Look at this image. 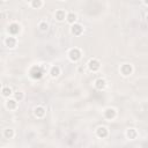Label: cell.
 Returning a JSON list of instances; mask_svg holds the SVG:
<instances>
[{
  "label": "cell",
  "instance_id": "1",
  "mask_svg": "<svg viewBox=\"0 0 148 148\" xmlns=\"http://www.w3.org/2000/svg\"><path fill=\"white\" fill-rule=\"evenodd\" d=\"M67 57H68V59H69L72 62H76V61H79V60L81 59L82 52H81V50H80L79 47H72V49L68 50Z\"/></svg>",
  "mask_w": 148,
  "mask_h": 148
},
{
  "label": "cell",
  "instance_id": "2",
  "mask_svg": "<svg viewBox=\"0 0 148 148\" xmlns=\"http://www.w3.org/2000/svg\"><path fill=\"white\" fill-rule=\"evenodd\" d=\"M29 75L34 80H39L44 75V71L40 68V66H32L29 71Z\"/></svg>",
  "mask_w": 148,
  "mask_h": 148
},
{
  "label": "cell",
  "instance_id": "3",
  "mask_svg": "<svg viewBox=\"0 0 148 148\" xmlns=\"http://www.w3.org/2000/svg\"><path fill=\"white\" fill-rule=\"evenodd\" d=\"M133 71H134V69H133V66H132L131 64H121L120 67H119L120 74H121L123 76H125V77L132 75V74H133Z\"/></svg>",
  "mask_w": 148,
  "mask_h": 148
},
{
  "label": "cell",
  "instance_id": "4",
  "mask_svg": "<svg viewBox=\"0 0 148 148\" xmlns=\"http://www.w3.org/2000/svg\"><path fill=\"white\" fill-rule=\"evenodd\" d=\"M103 116L105 119L108 120H113L116 117H117V110L112 106H108L104 111H103Z\"/></svg>",
  "mask_w": 148,
  "mask_h": 148
},
{
  "label": "cell",
  "instance_id": "5",
  "mask_svg": "<svg viewBox=\"0 0 148 148\" xmlns=\"http://www.w3.org/2000/svg\"><path fill=\"white\" fill-rule=\"evenodd\" d=\"M87 66H88V69H89L90 72L95 73V72L99 71V68H101V62H99V60H97V59H95V58H91V59L88 61Z\"/></svg>",
  "mask_w": 148,
  "mask_h": 148
},
{
  "label": "cell",
  "instance_id": "6",
  "mask_svg": "<svg viewBox=\"0 0 148 148\" xmlns=\"http://www.w3.org/2000/svg\"><path fill=\"white\" fill-rule=\"evenodd\" d=\"M3 44H5V46L8 47V49H14V47L16 46V44H17V39H16L15 36L9 35V36H7V37L3 39Z\"/></svg>",
  "mask_w": 148,
  "mask_h": 148
},
{
  "label": "cell",
  "instance_id": "7",
  "mask_svg": "<svg viewBox=\"0 0 148 148\" xmlns=\"http://www.w3.org/2000/svg\"><path fill=\"white\" fill-rule=\"evenodd\" d=\"M45 114H46V109H45L44 106H42V105H37V106L34 108V116H35L36 118L42 119V118L45 117Z\"/></svg>",
  "mask_w": 148,
  "mask_h": 148
},
{
  "label": "cell",
  "instance_id": "8",
  "mask_svg": "<svg viewBox=\"0 0 148 148\" xmlns=\"http://www.w3.org/2000/svg\"><path fill=\"white\" fill-rule=\"evenodd\" d=\"M71 34L73 36H81L83 34V27L80 23H74L71 25Z\"/></svg>",
  "mask_w": 148,
  "mask_h": 148
},
{
  "label": "cell",
  "instance_id": "9",
  "mask_svg": "<svg viewBox=\"0 0 148 148\" xmlns=\"http://www.w3.org/2000/svg\"><path fill=\"white\" fill-rule=\"evenodd\" d=\"M108 86V81L103 77H98L94 81V87L97 89V90H104Z\"/></svg>",
  "mask_w": 148,
  "mask_h": 148
},
{
  "label": "cell",
  "instance_id": "10",
  "mask_svg": "<svg viewBox=\"0 0 148 148\" xmlns=\"http://www.w3.org/2000/svg\"><path fill=\"white\" fill-rule=\"evenodd\" d=\"M17 105H18V102L13 97V98H7V101H6V103H5V106H6V109L7 110H9V111H14V110H16V108H17Z\"/></svg>",
  "mask_w": 148,
  "mask_h": 148
},
{
  "label": "cell",
  "instance_id": "11",
  "mask_svg": "<svg viewBox=\"0 0 148 148\" xmlns=\"http://www.w3.org/2000/svg\"><path fill=\"white\" fill-rule=\"evenodd\" d=\"M20 30H21V25L18 23H16V22H13V23H10L8 25V32H9V35L16 36L20 32Z\"/></svg>",
  "mask_w": 148,
  "mask_h": 148
},
{
  "label": "cell",
  "instance_id": "12",
  "mask_svg": "<svg viewBox=\"0 0 148 148\" xmlns=\"http://www.w3.org/2000/svg\"><path fill=\"white\" fill-rule=\"evenodd\" d=\"M96 135L99 139H105L109 135V130L105 126H98L96 128Z\"/></svg>",
  "mask_w": 148,
  "mask_h": 148
},
{
  "label": "cell",
  "instance_id": "13",
  "mask_svg": "<svg viewBox=\"0 0 148 148\" xmlns=\"http://www.w3.org/2000/svg\"><path fill=\"white\" fill-rule=\"evenodd\" d=\"M49 74H50V76H51L52 79H57V77L61 74V69H60V67H59L58 65H53V66L50 67Z\"/></svg>",
  "mask_w": 148,
  "mask_h": 148
},
{
  "label": "cell",
  "instance_id": "14",
  "mask_svg": "<svg viewBox=\"0 0 148 148\" xmlns=\"http://www.w3.org/2000/svg\"><path fill=\"white\" fill-rule=\"evenodd\" d=\"M125 135H126V138L128 140H135L138 138V131L135 128H133V127H130V128L126 130Z\"/></svg>",
  "mask_w": 148,
  "mask_h": 148
},
{
  "label": "cell",
  "instance_id": "15",
  "mask_svg": "<svg viewBox=\"0 0 148 148\" xmlns=\"http://www.w3.org/2000/svg\"><path fill=\"white\" fill-rule=\"evenodd\" d=\"M66 16H67V13L64 10V9H58L56 10L54 13V18L58 21V22H62L66 20Z\"/></svg>",
  "mask_w": 148,
  "mask_h": 148
},
{
  "label": "cell",
  "instance_id": "16",
  "mask_svg": "<svg viewBox=\"0 0 148 148\" xmlns=\"http://www.w3.org/2000/svg\"><path fill=\"white\" fill-rule=\"evenodd\" d=\"M76 20H77V15L75 13H73V12L67 13V16H66V22L67 23H69L72 25L74 23H76Z\"/></svg>",
  "mask_w": 148,
  "mask_h": 148
},
{
  "label": "cell",
  "instance_id": "17",
  "mask_svg": "<svg viewBox=\"0 0 148 148\" xmlns=\"http://www.w3.org/2000/svg\"><path fill=\"white\" fill-rule=\"evenodd\" d=\"M13 94H14V92H13V90H12L10 87H8V86L2 87V89H1V95H2V97H5V98H9Z\"/></svg>",
  "mask_w": 148,
  "mask_h": 148
},
{
  "label": "cell",
  "instance_id": "18",
  "mask_svg": "<svg viewBox=\"0 0 148 148\" xmlns=\"http://www.w3.org/2000/svg\"><path fill=\"white\" fill-rule=\"evenodd\" d=\"M2 135H3L5 139H13L14 135H15V132H14L13 128H9V127H8V128H6V130L3 131Z\"/></svg>",
  "mask_w": 148,
  "mask_h": 148
},
{
  "label": "cell",
  "instance_id": "19",
  "mask_svg": "<svg viewBox=\"0 0 148 148\" xmlns=\"http://www.w3.org/2000/svg\"><path fill=\"white\" fill-rule=\"evenodd\" d=\"M43 5H44L43 0H32V1L30 2L31 8H34V9H39V8L43 7Z\"/></svg>",
  "mask_w": 148,
  "mask_h": 148
},
{
  "label": "cell",
  "instance_id": "20",
  "mask_svg": "<svg viewBox=\"0 0 148 148\" xmlns=\"http://www.w3.org/2000/svg\"><path fill=\"white\" fill-rule=\"evenodd\" d=\"M38 29L42 32H46L49 30V23L46 21H39L38 22Z\"/></svg>",
  "mask_w": 148,
  "mask_h": 148
},
{
  "label": "cell",
  "instance_id": "21",
  "mask_svg": "<svg viewBox=\"0 0 148 148\" xmlns=\"http://www.w3.org/2000/svg\"><path fill=\"white\" fill-rule=\"evenodd\" d=\"M13 96H14V98H15L17 102H21V101L24 98V94H23L21 90H17V91H15V92L13 94Z\"/></svg>",
  "mask_w": 148,
  "mask_h": 148
},
{
  "label": "cell",
  "instance_id": "22",
  "mask_svg": "<svg viewBox=\"0 0 148 148\" xmlns=\"http://www.w3.org/2000/svg\"><path fill=\"white\" fill-rule=\"evenodd\" d=\"M142 2H143L146 6H148V0H142Z\"/></svg>",
  "mask_w": 148,
  "mask_h": 148
},
{
  "label": "cell",
  "instance_id": "23",
  "mask_svg": "<svg viewBox=\"0 0 148 148\" xmlns=\"http://www.w3.org/2000/svg\"><path fill=\"white\" fill-rule=\"evenodd\" d=\"M146 21H147V23H148V13H147V15H146Z\"/></svg>",
  "mask_w": 148,
  "mask_h": 148
},
{
  "label": "cell",
  "instance_id": "24",
  "mask_svg": "<svg viewBox=\"0 0 148 148\" xmlns=\"http://www.w3.org/2000/svg\"><path fill=\"white\" fill-rule=\"evenodd\" d=\"M24 1H25V2H29V3H30V2L32 1V0H24Z\"/></svg>",
  "mask_w": 148,
  "mask_h": 148
},
{
  "label": "cell",
  "instance_id": "25",
  "mask_svg": "<svg viewBox=\"0 0 148 148\" xmlns=\"http://www.w3.org/2000/svg\"><path fill=\"white\" fill-rule=\"evenodd\" d=\"M59 1H66V0H59Z\"/></svg>",
  "mask_w": 148,
  "mask_h": 148
},
{
  "label": "cell",
  "instance_id": "26",
  "mask_svg": "<svg viewBox=\"0 0 148 148\" xmlns=\"http://www.w3.org/2000/svg\"><path fill=\"white\" fill-rule=\"evenodd\" d=\"M3 1H6V0H3Z\"/></svg>",
  "mask_w": 148,
  "mask_h": 148
}]
</instances>
